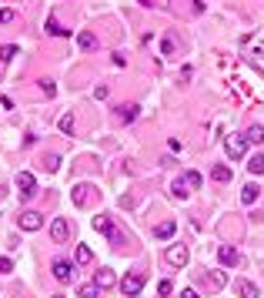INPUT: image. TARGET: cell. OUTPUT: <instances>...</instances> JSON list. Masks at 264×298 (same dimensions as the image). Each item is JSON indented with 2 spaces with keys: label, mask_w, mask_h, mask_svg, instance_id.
Here are the masks:
<instances>
[{
  "label": "cell",
  "mask_w": 264,
  "mask_h": 298,
  "mask_svg": "<svg viewBox=\"0 0 264 298\" xmlns=\"http://www.w3.org/2000/svg\"><path fill=\"white\" fill-rule=\"evenodd\" d=\"M181 298H201V295H197L194 288H184V291H181Z\"/></svg>",
  "instance_id": "34"
},
{
  "label": "cell",
  "mask_w": 264,
  "mask_h": 298,
  "mask_svg": "<svg viewBox=\"0 0 264 298\" xmlns=\"http://www.w3.org/2000/svg\"><path fill=\"white\" fill-rule=\"evenodd\" d=\"M60 131H64V134H74V114H64V117H60Z\"/></svg>",
  "instance_id": "28"
},
{
  "label": "cell",
  "mask_w": 264,
  "mask_h": 298,
  "mask_svg": "<svg viewBox=\"0 0 264 298\" xmlns=\"http://www.w3.org/2000/svg\"><path fill=\"white\" fill-rule=\"evenodd\" d=\"M50 298H64V295H50Z\"/></svg>",
  "instance_id": "36"
},
{
  "label": "cell",
  "mask_w": 264,
  "mask_h": 298,
  "mask_svg": "<svg viewBox=\"0 0 264 298\" xmlns=\"http://www.w3.org/2000/svg\"><path fill=\"white\" fill-rule=\"evenodd\" d=\"M60 168V154H47L44 158V171H57Z\"/></svg>",
  "instance_id": "27"
},
{
  "label": "cell",
  "mask_w": 264,
  "mask_h": 298,
  "mask_svg": "<svg viewBox=\"0 0 264 298\" xmlns=\"http://www.w3.org/2000/svg\"><path fill=\"white\" fill-rule=\"evenodd\" d=\"M77 47H80V50H97V37H94L90 31H80V34H77Z\"/></svg>",
  "instance_id": "16"
},
{
  "label": "cell",
  "mask_w": 264,
  "mask_h": 298,
  "mask_svg": "<svg viewBox=\"0 0 264 298\" xmlns=\"http://www.w3.org/2000/svg\"><path fill=\"white\" fill-rule=\"evenodd\" d=\"M94 261V251L87 248V245H77V251H74V265H90Z\"/></svg>",
  "instance_id": "17"
},
{
  "label": "cell",
  "mask_w": 264,
  "mask_h": 298,
  "mask_svg": "<svg viewBox=\"0 0 264 298\" xmlns=\"http://www.w3.org/2000/svg\"><path fill=\"white\" fill-rule=\"evenodd\" d=\"M10 268H14V261H10V258H0V272L7 275V272H10Z\"/></svg>",
  "instance_id": "33"
},
{
  "label": "cell",
  "mask_w": 264,
  "mask_h": 298,
  "mask_svg": "<svg viewBox=\"0 0 264 298\" xmlns=\"http://www.w3.org/2000/svg\"><path fill=\"white\" fill-rule=\"evenodd\" d=\"M17 54H20V50H17V44H4V47H0V61H4V64H7V61H14Z\"/></svg>",
  "instance_id": "24"
},
{
  "label": "cell",
  "mask_w": 264,
  "mask_h": 298,
  "mask_svg": "<svg viewBox=\"0 0 264 298\" xmlns=\"http://www.w3.org/2000/svg\"><path fill=\"white\" fill-rule=\"evenodd\" d=\"M137 111H141L137 104H120V107H117V121H120V124H130V121H137Z\"/></svg>",
  "instance_id": "12"
},
{
  "label": "cell",
  "mask_w": 264,
  "mask_h": 298,
  "mask_svg": "<svg viewBox=\"0 0 264 298\" xmlns=\"http://www.w3.org/2000/svg\"><path fill=\"white\" fill-rule=\"evenodd\" d=\"M211 177H214L217 185H227V181H231V168H224V164H214V168H211Z\"/></svg>",
  "instance_id": "18"
},
{
  "label": "cell",
  "mask_w": 264,
  "mask_h": 298,
  "mask_svg": "<svg viewBox=\"0 0 264 298\" xmlns=\"http://www.w3.org/2000/svg\"><path fill=\"white\" fill-rule=\"evenodd\" d=\"M144 288V275H124L120 278V295L124 298H137Z\"/></svg>",
  "instance_id": "4"
},
{
  "label": "cell",
  "mask_w": 264,
  "mask_h": 298,
  "mask_svg": "<svg viewBox=\"0 0 264 298\" xmlns=\"http://www.w3.org/2000/svg\"><path fill=\"white\" fill-rule=\"evenodd\" d=\"M17 194H20V201H30L34 194H37V181H34L30 171H20L17 174Z\"/></svg>",
  "instance_id": "2"
},
{
  "label": "cell",
  "mask_w": 264,
  "mask_h": 298,
  "mask_svg": "<svg viewBox=\"0 0 264 298\" xmlns=\"http://www.w3.org/2000/svg\"><path fill=\"white\" fill-rule=\"evenodd\" d=\"M224 151H227V158H244V151H248V137L244 134H227L224 137Z\"/></svg>",
  "instance_id": "3"
},
{
  "label": "cell",
  "mask_w": 264,
  "mask_h": 298,
  "mask_svg": "<svg viewBox=\"0 0 264 298\" xmlns=\"http://www.w3.org/2000/svg\"><path fill=\"white\" fill-rule=\"evenodd\" d=\"M164 258H168V265H174V268H184V265H187V258H191V251H187L184 245H171V248L164 251Z\"/></svg>",
  "instance_id": "5"
},
{
  "label": "cell",
  "mask_w": 264,
  "mask_h": 298,
  "mask_svg": "<svg viewBox=\"0 0 264 298\" xmlns=\"http://www.w3.org/2000/svg\"><path fill=\"white\" fill-rule=\"evenodd\" d=\"M14 20H17V10H10V7L0 10V24H14Z\"/></svg>",
  "instance_id": "29"
},
{
  "label": "cell",
  "mask_w": 264,
  "mask_h": 298,
  "mask_svg": "<svg viewBox=\"0 0 264 298\" xmlns=\"http://www.w3.org/2000/svg\"><path fill=\"white\" fill-rule=\"evenodd\" d=\"M217 258H221V265H227V268L241 265V255H238V248H231V245H221V248H217Z\"/></svg>",
  "instance_id": "10"
},
{
  "label": "cell",
  "mask_w": 264,
  "mask_h": 298,
  "mask_svg": "<svg viewBox=\"0 0 264 298\" xmlns=\"http://www.w3.org/2000/svg\"><path fill=\"white\" fill-rule=\"evenodd\" d=\"M160 54H164V57H174L177 54V37H174V34H164V37H160Z\"/></svg>",
  "instance_id": "15"
},
{
  "label": "cell",
  "mask_w": 264,
  "mask_h": 298,
  "mask_svg": "<svg viewBox=\"0 0 264 298\" xmlns=\"http://www.w3.org/2000/svg\"><path fill=\"white\" fill-rule=\"evenodd\" d=\"M17 225L24 228V231H37V228H44V215L40 211H24V215L17 218Z\"/></svg>",
  "instance_id": "8"
},
{
  "label": "cell",
  "mask_w": 264,
  "mask_h": 298,
  "mask_svg": "<svg viewBox=\"0 0 264 298\" xmlns=\"http://www.w3.org/2000/svg\"><path fill=\"white\" fill-rule=\"evenodd\" d=\"M248 168H251V174H264V154H254Z\"/></svg>",
  "instance_id": "25"
},
{
  "label": "cell",
  "mask_w": 264,
  "mask_h": 298,
  "mask_svg": "<svg viewBox=\"0 0 264 298\" xmlns=\"http://www.w3.org/2000/svg\"><path fill=\"white\" fill-rule=\"evenodd\" d=\"M208 282H211V288H224V285H227V275L224 272H214Z\"/></svg>",
  "instance_id": "26"
},
{
  "label": "cell",
  "mask_w": 264,
  "mask_h": 298,
  "mask_svg": "<svg viewBox=\"0 0 264 298\" xmlns=\"http://www.w3.org/2000/svg\"><path fill=\"white\" fill-rule=\"evenodd\" d=\"M50 272H54V278H57V282H71V278H74V261H64V258H57V261H54V265H50Z\"/></svg>",
  "instance_id": "7"
},
{
  "label": "cell",
  "mask_w": 264,
  "mask_h": 298,
  "mask_svg": "<svg viewBox=\"0 0 264 298\" xmlns=\"http://www.w3.org/2000/svg\"><path fill=\"white\" fill-rule=\"evenodd\" d=\"M50 238H54L57 245H64L67 238H71V221H67V218H54V221H50Z\"/></svg>",
  "instance_id": "6"
},
{
  "label": "cell",
  "mask_w": 264,
  "mask_h": 298,
  "mask_svg": "<svg viewBox=\"0 0 264 298\" xmlns=\"http://www.w3.org/2000/svg\"><path fill=\"white\" fill-rule=\"evenodd\" d=\"M90 191H94L90 185H77V188H74V204H87L90 201Z\"/></svg>",
  "instance_id": "19"
},
{
  "label": "cell",
  "mask_w": 264,
  "mask_h": 298,
  "mask_svg": "<svg viewBox=\"0 0 264 298\" xmlns=\"http://www.w3.org/2000/svg\"><path fill=\"white\" fill-rule=\"evenodd\" d=\"M257 194H261V188H257V185H244V188H241V201H244V204H254Z\"/></svg>",
  "instance_id": "20"
},
{
  "label": "cell",
  "mask_w": 264,
  "mask_h": 298,
  "mask_svg": "<svg viewBox=\"0 0 264 298\" xmlns=\"http://www.w3.org/2000/svg\"><path fill=\"white\" fill-rule=\"evenodd\" d=\"M157 295H171V282L164 278V282H157Z\"/></svg>",
  "instance_id": "32"
},
{
  "label": "cell",
  "mask_w": 264,
  "mask_h": 298,
  "mask_svg": "<svg viewBox=\"0 0 264 298\" xmlns=\"http://www.w3.org/2000/svg\"><path fill=\"white\" fill-rule=\"evenodd\" d=\"M94 228H97L101 234H107V238H111V245H114V248H124V234L117 231V225H114V221H111L107 215H97V218H94Z\"/></svg>",
  "instance_id": "1"
},
{
  "label": "cell",
  "mask_w": 264,
  "mask_h": 298,
  "mask_svg": "<svg viewBox=\"0 0 264 298\" xmlns=\"http://www.w3.org/2000/svg\"><path fill=\"white\" fill-rule=\"evenodd\" d=\"M114 282H117V275H114L111 268H101V272H94V285H97V288H111Z\"/></svg>",
  "instance_id": "11"
},
{
  "label": "cell",
  "mask_w": 264,
  "mask_h": 298,
  "mask_svg": "<svg viewBox=\"0 0 264 298\" xmlns=\"http://www.w3.org/2000/svg\"><path fill=\"white\" fill-rule=\"evenodd\" d=\"M44 31H47L50 37H67V34H71L67 27H60V24H57V20H47V27H44Z\"/></svg>",
  "instance_id": "23"
},
{
  "label": "cell",
  "mask_w": 264,
  "mask_h": 298,
  "mask_svg": "<svg viewBox=\"0 0 264 298\" xmlns=\"http://www.w3.org/2000/svg\"><path fill=\"white\" fill-rule=\"evenodd\" d=\"M184 181H187V185L194 188V191H197V188H201V174H197V171H187V174H184Z\"/></svg>",
  "instance_id": "30"
},
{
  "label": "cell",
  "mask_w": 264,
  "mask_h": 298,
  "mask_svg": "<svg viewBox=\"0 0 264 298\" xmlns=\"http://www.w3.org/2000/svg\"><path fill=\"white\" fill-rule=\"evenodd\" d=\"M141 7H154V0H141Z\"/></svg>",
  "instance_id": "35"
},
{
  "label": "cell",
  "mask_w": 264,
  "mask_h": 298,
  "mask_svg": "<svg viewBox=\"0 0 264 298\" xmlns=\"http://www.w3.org/2000/svg\"><path fill=\"white\" fill-rule=\"evenodd\" d=\"M191 191H194V188H191V185H187L184 177H177L174 185H171V194H174L177 201H184V198H187V194H191Z\"/></svg>",
  "instance_id": "13"
},
{
  "label": "cell",
  "mask_w": 264,
  "mask_h": 298,
  "mask_svg": "<svg viewBox=\"0 0 264 298\" xmlns=\"http://www.w3.org/2000/svg\"><path fill=\"white\" fill-rule=\"evenodd\" d=\"M174 231H177V221H160V225L154 228V234H157L160 242H168V238H174Z\"/></svg>",
  "instance_id": "14"
},
{
  "label": "cell",
  "mask_w": 264,
  "mask_h": 298,
  "mask_svg": "<svg viewBox=\"0 0 264 298\" xmlns=\"http://www.w3.org/2000/svg\"><path fill=\"white\" fill-rule=\"evenodd\" d=\"M234 291H238L241 298H261V288H257L254 282H248V278H238V282H234Z\"/></svg>",
  "instance_id": "9"
},
{
  "label": "cell",
  "mask_w": 264,
  "mask_h": 298,
  "mask_svg": "<svg viewBox=\"0 0 264 298\" xmlns=\"http://www.w3.org/2000/svg\"><path fill=\"white\" fill-rule=\"evenodd\" d=\"M77 298H101V288H97L94 282H90V285H80V288H77Z\"/></svg>",
  "instance_id": "22"
},
{
  "label": "cell",
  "mask_w": 264,
  "mask_h": 298,
  "mask_svg": "<svg viewBox=\"0 0 264 298\" xmlns=\"http://www.w3.org/2000/svg\"><path fill=\"white\" fill-rule=\"evenodd\" d=\"M40 91H44L47 97H54V94H57V84H54V81H40Z\"/></svg>",
  "instance_id": "31"
},
{
  "label": "cell",
  "mask_w": 264,
  "mask_h": 298,
  "mask_svg": "<svg viewBox=\"0 0 264 298\" xmlns=\"http://www.w3.org/2000/svg\"><path fill=\"white\" fill-rule=\"evenodd\" d=\"M244 137H248V144H264V128L261 124H251Z\"/></svg>",
  "instance_id": "21"
}]
</instances>
